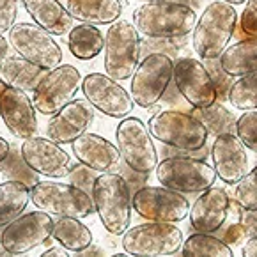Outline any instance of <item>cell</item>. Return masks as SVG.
Segmentation results:
<instances>
[{
    "label": "cell",
    "mask_w": 257,
    "mask_h": 257,
    "mask_svg": "<svg viewBox=\"0 0 257 257\" xmlns=\"http://www.w3.org/2000/svg\"><path fill=\"white\" fill-rule=\"evenodd\" d=\"M197 13L183 2H146L133 11V27L149 39H178L192 34Z\"/></svg>",
    "instance_id": "6da1fadb"
},
{
    "label": "cell",
    "mask_w": 257,
    "mask_h": 257,
    "mask_svg": "<svg viewBox=\"0 0 257 257\" xmlns=\"http://www.w3.org/2000/svg\"><path fill=\"white\" fill-rule=\"evenodd\" d=\"M92 202L103 227L113 236L124 234L132 222V190L119 172H103L92 186Z\"/></svg>",
    "instance_id": "7a4b0ae2"
},
{
    "label": "cell",
    "mask_w": 257,
    "mask_h": 257,
    "mask_svg": "<svg viewBox=\"0 0 257 257\" xmlns=\"http://www.w3.org/2000/svg\"><path fill=\"white\" fill-rule=\"evenodd\" d=\"M238 25V11L234 6L223 0L211 2L202 11L201 18L193 27L192 45L202 61L218 59L232 39Z\"/></svg>",
    "instance_id": "3957f363"
},
{
    "label": "cell",
    "mask_w": 257,
    "mask_h": 257,
    "mask_svg": "<svg viewBox=\"0 0 257 257\" xmlns=\"http://www.w3.org/2000/svg\"><path fill=\"white\" fill-rule=\"evenodd\" d=\"M105 75L115 82L128 80L133 75L142 55L140 34L128 20L110 23L105 36Z\"/></svg>",
    "instance_id": "277c9868"
},
{
    "label": "cell",
    "mask_w": 257,
    "mask_h": 257,
    "mask_svg": "<svg viewBox=\"0 0 257 257\" xmlns=\"http://www.w3.org/2000/svg\"><path fill=\"white\" fill-rule=\"evenodd\" d=\"M151 137L169 148L192 153L204 148L208 142V132L193 115L178 110H163L148 121Z\"/></svg>",
    "instance_id": "5b68a950"
},
{
    "label": "cell",
    "mask_w": 257,
    "mask_h": 257,
    "mask_svg": "<svg viewBox=\"0 0 257 257\" xmlns=\"http://www.w3.org/2000/svg\"><path fill=\"white\" fill-rule=\"evenodd\" d=\"M156 179L162 186L178 193H197L211 188L216 181V172L208 162L183 153L169 156L156 165Z\"/></svg>",
    "instance_id": "8992f818"
},
{
    "label": "cell",
    "mask_w": 257,
    "mask_h": 257,
    "mask_svg": "<svg viewBox=\"0 0 257 257\" xmlns=\"http://www.w3.org/2000/svg\"><path fill=\"white\" fill-rule=\"evenodd\" d=\"M31 202L48 215L87 218L94 215V202L89 193L59 181H39L31 188Z\"/></svg>",
    "instance_id": "52a82bcc"
},
{
    "label": "cell",
    "mask_w": 257,
    "mask_h": 257,
    "mask_svg": "<svg viewBox=\"0 0 257 257\" xmlns=\"http://www.w3.org/2000/svg\"><path fill=\"white\" fill-rule=\"evenodd\" d=\"M181 245L183 232L174 223H139L122 234V248L130 257H169Z\"/></svg>",
    "instance_id": "ba28073f"
},
{
    "label": "cell",
    "mask_w": 257,
    "mask_h": 257,
    "mask_svg": "<svg viewBox=\"0 0 257 257\" xmlns=\"http://www.w3.org/2000/svg\"><path fill=\"white\" fill-rule=\"evenodd\" d=\"M172 73H174V62L169 55L148 53L132 75L130 96L133 99V105L140 108H151L158 105L160 99L165 96L167 89L170 87Z\"/></svg>",
    "instance_id": "9c48e42d"
},
{
    "label": "cell",
    "mask_w": 257,
    "mask_h": 257,
    "mask_svg": "<svg viewBox=\"0 0 257 257\" xmlns=\"http://www.w3.org/2000/svg\"><path fill=\"white\" fill-rule=\"evenodd\" d=\"M8 43L16 55L34 64L43 71H52L62 62V50L52 34L36 23L20 22L9 29Z\"/></svg>",
    "instance_id": "30bf717a"
},
{
    "label": "cell",
    "mask_w": 257,
    "mask_h": 257,
    "mask_svg": "<svg viewBox=\"0 0 257 257\" xmlns=\"http://www.w3.org/2000/svg\"><path fill=\"white\" fill-rule=\"evenodd\" d=\"M82 73L71 64L46 71L32 92V105L45 115H53L75 99L82 87Z\"/></svg>",
    "instance_id": "8fae6325"
},
{
    "label": "cell",
    "mask_w": 257,
    "mask_h": 257,
    "mask_svg": "<svg viewBox=\"0 0 257 257\" xmlns=\"http://www.w3.org/2000/svg\"><path fill=\"white\" fill-rule=\"evenodd\" d=\"M121 160L140 174H149L158 165V151L148 126L137 117H126L115 132Z\"/></svg>",
    "instance_id": "7c38bea8"
},
{
    "label": "cell",
    "mask_w": 257,
    "mask_h": 257,
    "mask_svg": "<svg viewBox=\"0 0 257 257\" xmlns=\"http://www.w3.org/2000/svg\"><path fill=\"white\" fill-rule=\"evenodd\" d=\"M52 215L38 209V211L20 215L11 223H8L4 231L0 232V245L4 252L23 255L38 246L46 245L52 238Z\"/></svg>",
    "instance_id": "4fadbf2b"
},
{
    "label": "cell",
    "mask_w": 257,
    "mask_h": 257,
    "mask_svg": "<svg viewBox=\"0 0 257 257\" xmlns=\"http://www.w3.org/2000/svg\"><path fill=\"white\" fill-rule=\"evenodd\" d=\"M132 208L149 222L176 223L188 216L190 202L183 193L165 186H142L132 195Z\"/></svg>",
    "instance_id": "5bb4252c"
},
{
    "label": "cell",
    "mask_w": 257,
    "mask_h": 257,
    "mask_svg": "<svg viewBox=\"0 0 257 257\" xmlns=\"http://www.w3.org/2000/svg\"><path fill=\"white\" fill-rule=\"evenodd\" d=\"M82 92L89 103L113 119H126L133 112V99L121 83L105 73H89L82 80Z\"/></svg>",
    "instance_id": "9a60e30c"
},
{
    "label": "cell",
    "mask_w": 257,
    "mask_h": 257,
    "mask_svg": "<svg viewBox=\"0 0 257 257\" xmlns=\"http://www.w3.org/2000/svg\"><path fill=\"white\" fill-rule=\"evenodd\" d=\"M176 89L192 108H204L216 101V89L204 62L193 57H181L174 64Z\"/></svg>",
    "instance_id": "2e32d148"
},
{
    "label": "cell",
    "mask_w": 257,
    "mask_h": 257,
    "mask_svg": "<svg viewBox=\"0 0 257 257\" xmlns=\"http://www.w3.org/2000/svg\"><path fill=\"white\" fill-rule=\"evenodd\" d=\"M20 153L27 165L36 174L45 178L61 179L68 178L71 169V158L59 144L45 137H31L20 146Z\"/></svg>",
    "instance_id": "e0dca14e"
},
{
    "label": "cell",
    "mask_w": 257,
    "mask_h": 257,
    "mask_svg": "<svg viewBox=\"0 0 257 257\" xmlns=\"http://www.w3.org/2000/svg\"><path fill=\"white\" fill-rule=\"evenodd\" d=\"M94 121V106L87 99H73L71 103L53 113L46 124V139L55 144H71L87 132Z\"/></svg>",
    "instance_id": "ac0fdd59"
},
{
    "label": "cell",
    "mask_w": 257,
    "mask_h": 257,
    "mask_svg": "<svg viewBox=\"0 0 257 257\" xmlns=\"http://www.w3.org/2000/svg\"><path fill=\"white\" fill-rule=\"evenodd\" d=\"M0 117L16 139H31L38 133V117L32 99L20 89L4 87L0 92Z\"/></svg>",
    "instance_id": "d6986e66"
},
{
    "label": "cell",
    "mask_w": 257,
    "mask_h": 257,
    "mask_svg": "<svg viewBox=\"0 0 257 257\" xmlns=\"http://www.w3.org/2000/svg\"><path fill=\"white\" fill-rule=\"evenodd\" d=\"M229 204H231V197L227 190L220 186H211L201 192V195L190 206V223L197 232L213 234L220 231L225 223Z\"/></svg>",
    "instance_id": "ffe728a7"
},
{
    "label": "cell",
    "mask_w": 257,
    "mask_h": 257,
    "mask_svg": "<svg viewBox=\"0 0 257 257\" xmlns=\"http://www.w3.org/2000/svg\"><path fill=\"white\" fill-rule=\"evenodd\" d=\"M213 169L216 178L227 185H236L248 172V155L241 140L232 133L215 137L211 146Z\"/></svg>",
    "instance_id": "44dd1931"
},
{
    "label": "cell",
    "mask_w": 257,
    "mask_h": 257,
    "mask_svg": "<svg viewBox=\"0 0 257 257\" xmlns=\"http://www.w3.org/2000/svg\"><path fill=\"white\" fill-rule=\"evenodd\" d=\"M73 155L82 165L96 170V172H108L121 163V155L115 144L98 133L85 132L71 142Z\"/></svg>",
    "instance_id": "7402d4cb"
},
{
    "label": "cell",
    "mask_w": 257,
    "mask_h": 257,
    "mask_svg": "<svg viewBox=\"0 0 257 257\" xmlns=\"http://www.w3.org/2000/svg\"><path fill=\"white\" fill-rule=\"evenodd\" d=\"M32 22L52 36H64L73 29V18L59 0H22Z\"/></svg>",
    "instance_id": "603a6c76"
},
{
    "label": "cell",
    "mask_w": 257,
    "mask_h": 257,
    "mask_svg": "<svg viewBox=\"0 0 257 257\" xmlns=\"http://www.w3.org/2000/svg\"><path fill=\"white\" fill-rule=\"evenodd\" d=\"M69 16L89 25H110L122 15L121 0H68Z\"/></svg>",
    "instance_id": "cb8c5ba5"
},
{
    "label": "cell",
    "mask_w": 257,
    "mask_h": 257,
    "mask_svg": "<svg viewBox=\"0 0 257 257\" xmlns=\"http://www.w3.org/2000/svg\"><path fill=\"white\" fill-rule=\"evenodd\" d=\"M220 68L231 78L257 71V38L239 39L236 45L227 46L218 57Z\"/></svg>",
    "instance_id": "d4e9b609"
},
{
    "label": "cell",
    "mask_w": 257,
    "mask_h": 257,
    "mask_svg": "<svg viewBox=\"0 0 257 257\" xmlns=\"http://www.w3.org/2000/svg\"><path fill=\"white\" fill-rule=\"evenodd\" d=\"M46 71L36 68L22 57H6L0 64V83L4 87L20 89L23 92H34Z\"/></svg>",
    "instance_id": "484cf974"
},
{
    "label": "cell",
    "mask_w": 257,
    "mask_h": 257,
    "mask_svg": "<svg viewBox=\"0 0 257 257\" xmlns=\"http://www.w3.org/2000/svg\"><path fill=\"white\" fill-rule=\"evenodd\" d=\"M53 239L64 250L69 252H82L92 245L91 229L85 223H82L78 218H68V216H59L53 220Z\"/></svg>",
    "instance_id": "4316f807"
},
{
    "label": "cell",
    "mask_w": 257,
    "mask_h": 257,
    "mask_svg": "<svg viewBox=\"0 0 257 257\" xmlns=\"http://www.w3.org/2000/svg\"><path fill=\"white\" fill-rule=\"evenodd\" d=\"M68 48L78 61H91L105 48V36L96 25L80 23L68 32Z\"/></svg>",
    "instance_id": "83f0119b"
},
{
    "label": "cell",
    "mask_w": 257,
    "mask_h": 257,
    "mask_svg": "<svg viewBox=\"0 0 257 257\" xmlns=\"http://www.w3.org/2000/svg\"><path fill=\"white\" fill-rule=\"evenodd\" d=\"M31 202V188L20 181L0 183V229L18 218Z\"/></svg>",
    "instance_id": "f1b7e54d"
},
{
    "label": "cell",
    "mask_w": 257,
    "mask_h": 257,
    "mask_svg": "<svg viewBox=\"0 0 257 257\" xmlns=\"http://www.w3.org/2000/svg\"><path fill=\"white\" fill-rule=\"evenodd\" d=\"M190 115L197 119L206 128L208 135L218 137L225 133L236 135V117L231 110H227L222 103L215 101L213 105L204 106V108H192Z\"/></svg>",
    "instance_id": "f546056e"
},
{
    "label": "cell",
    "mask_w": 257,
    "mask_h": 257,
    "mask_svg": "<svg viewBox=\"0 0 257 257\" xmlns=\"http://www.w3.org/2000/svg\"><path fill=\"white\" fill-rule=\"evenodd\" d=\"M183 257H234L231 246L223 243L220 238L213 234H195L188 236L183 241Z\"/></svg>",
    "instance_id": "4dcf8cb0"
},
{
    "label": "cell",
    "mask_w": 257,
    "mask_h": 257,
    "mask_svg": "<svg viewBox=\"0 0 257 257\" xmlns=\"http://www.w3.org/2000/svg\"><path fill=\"white\" fill-rule=\"evenodd\" d=\"M227 101L238 110H257V71L239 76L227 92Z\"/></svg>",
    "instance_id": "1f68e13d"
},
{
    "label": "cell",
    "mask_w": 257,
    "mask_h": 257,
    "mask_svg": "<svg viewBox=\"0 0 257 257\" xmlns=\"http://www.w3.org/2000/svg\"><path fill=\"white\" fill-rule=\"evenodd\" d=\"M0 172L9 179V181H20L27 185L29 188L39 183V174H36L31 167L27 165L22 158V153L16 146H9V155L6 156L4 162H0Z\"/></svg>",
    "instance_id": "d6a6232c"
},
{
    "label": "cell",
    "mask_w": 257,
    "mask_h": 257,
    "mask_svg": "<svg viewBox=\"0 0 257 257\" xmlns=\"http://www.w3.org/2000/svg\"><path fill=\"white\" fill-rule=\"evenodd\" d=\"M234 197L245 211H257V165L236 183Z\"/></svg>",
    "instance_id": "836d02e7"
},
{
    "label": "cell",
    "mask_w": 257,
    "mask_h": 257,
    "mask_svg": "<svg viewBox=\"0 0 257 257\" xmlns=\"http://www.w3.org/2000/svg\"><path fill=\"white\" fill-rule=\"evenodd\" d=\"M236 137L246 149L257 153V110H246L236 119Z\"/></svg>",
    "instance_id": "e575fe53"
},
{
    "label": "cell",
    "mask_w": 257,
    "mask_h": 257,
    "mask_svg": "<svg viewBox=\"0 0 257 257\" xmlns=\"http://www.w3.org/2000/svg\"><path fill=\"white\" fill-rule=\"evenodd\" d=\"M204 66H206V69H208L209 76H211L213 83H215L216 101H225L227 92H229V89H231V85H232V78L223 73V69L220 68L218 59H209V61H204Z\"/></svg>",
    "instance_id": "d590c367"
},
{
    "label": "cell",
    "mask_w": 257,
    "mask_h": 257,
    "mask_svg": "<svg viewBox=\"0 0 257 257\" xmlns=\"http://www.w3.org/2000/svg\"><path fill=\"white\" fill-rule=\"evenodd\" d=\"M98 172L89 167L82 165V163H75V165L69 169V174H68V179H69V185L76 186V188L83 190L85 193L91 195L92 193V186H94V181L98 178Z\"/></svg>",
    "instance_id": "8d00e7d4"
},
{
    "label": "cell",
    "mask_w": 257,
    "mask_h": 257,
    "mask_svg": "<svg viewBox=\"0 0 257 257\" xmlns=\"http://www.w3.org/2000/svg\"><path fill=\"white\" fill-rule=\"evenodd\" d=\"M239 25L248 38H257V0H245V9L239 18Z\"/></svg>",
    "instance_id": "74e56055"
},
{
    "label": "cell",
    "mask_w": 257,
    "mask_h": 257,
    "mask_svg": "<svg viewBox=\"0 0 257 257\" xmlns=\"http://www.w3.org/2000/svg\"><path fill=\"white\" fill-rule=\"evenodd\" d=\"M18 16V0H0V34L9 32Z\"/></svg>",
    "instance_id": "f35d334b"
},
{
    "label": "cell",
    "mask_w": 257,
    "mask_h": 257,
    "mask_svg": "<svg viewBox=\"0 0 257 257\" xmlns=\"http://www.w3.org/2000/svg\"><path fill=\"white\" fill-rule=\"evenodd\" d=\"M225 231H223L222 241L227 245H239L245 239V232H243L241 222H225Z\"/></svg>",
    "instance_id": "ab89813d"
},
{
    "label": "cell",
    "mask_w": 257,
    "mask_h": 257,
    "mask_svg": "<svg viewBox=\"0 0 257 257\" xmlns=\"http://www.w3.org/2000/svg\"><path fill=\"white\" fill-rule=\"evenodd\" d=\"M115 169H119V167H115ZM119 174L126 179L130 190H135V192L139 188H142V186H146L144 183L149 176V174H140V172H135V170H132L130 167H126V169H119Z\"/></svg>",
    "instance_id": "60d3db41"
},
{
    "label": "cell",
    "mask_w": 257,
    "mask_h": 257,
    "mask_svg": "<svg viewBox=\"0 0 257 257\" xmlns=\"http://www.w3.org/2000/svg\"><path fill=\"white\" fill-rule=\"evenodd\" d=\"M241 225L243 232H245V239L257 236V211H243Z\"/></svg>",
    "instance_id": "b9f144b4"
},
{
    "label": "cell",
    "mask_w": 257,
    "mask_h": 257,
    "mask_svg": "<svg viewBox=\"0 0 257 257\" xmlns=\"http://www.w3.org/2000/svg\"><path fill=\"white\" fill-rule=\"evenodd\" d=\"M241 255L243 257H257V236L248 238L241 246Z\"/></svg>",
    "instance_id": "7bdbcfd3"
},
{
    "label": "cell",
    "mask_w": 257,
    "mask_h": 257,
    "mask_svg": "<svg viewBox=\"0 0 257 257\" xmlns=\"http://www.w3.org/2000/svg\"><path fill=\"white\" fill-rule=\"evenodd\" d=\"M73 257H103V250L92 243L89 248L82 250V252H75V255Z\"/></svg>",
    "instance_id": "ee69618b"
},
{
    "label": "cell",
    "mask_w": 257,
    "mask_h": 257,
    "mask_svg": "<svg viewBox=\"0 0 257 257\" xmlns=\"http://www.w3.org/2000/svg\"><path fill=\"white\" fill-rule=\"evenodd\" d=\"M39 257H71V255L64 248H61V246H53V248H48L46 252H43Z\"/></svg>",
    "instance_id": "f6af8a7d"
},
{
    "label": "cell",
    "mask_w": 257,
    "mask_h": 257,
    "mask_svg": "<svg viewBox=\"0 0 257 257\" xmlns=\"http://www.w3.org/2000/svg\"><path fill=\"white\" fill-rule=\"evenodd\" d=\"M8 52H9V43L4 36L0 34V64H2V61L8 57Z\"/></svg>",
    "instance_id": "bcb514c9"
},
{
    "label": "cell",
    "mask_w": 257,
    "mask_h": 257,
    "mask_svg": "<svg viewBox=\"0 0 257 257\" xmlns=\"http://www.w3.org/2000/svg\"><path fill=\"white\" fill-rule=\"evenodd\" d=\"M9 142L4 139V137H0V162H4L6 156L9 155Z\"/></svg>",
    "instance_id": "7dc6e473"
},
{
    "label": "cell",
    "mask_w": 257,
    "mask_h": 257,
    "mask_svg": "<svg viewBox=\"0 0 257 257\" xmlns=\"http://www.w3.org/2000/svg\"><path fill=\"white\" fill-rule=\"evenodd\" d=\"M223 2H227V4L234 6V4H243V2H245V0H223Z\"/></svg>",
    "instance_id": "c3c4849f"
},
{
    "label": "cell",
    "mask_w": 257,
    "mask_h": 257,
    "mask_svg": "<svg viewBox=\"0 0 257 257\" xmlns=\"http://www.w3.org/2000/svg\"><path fill=\"white\" fill-rule=\"evenodd\" d=\"M0 257H23V255H16V253H8V252H4Z\"/></svg>",
    "instance_id": "681fc988"
},
{
    "label": "cell",
    "mask_w": 257,
    "mask_h": 257,
    "mask_svg": "<svg viewBox=\"0 0 257 257\" xmlns=\"http://www.w3.org/2000/svg\"><path fill=\"white\" fill-rule=\"evenodd\" d=\"M110 257H130L128 253H113V255H110Z\"/></svg>",
    "instance_id": "f907efd6"
},
{
    "label": "cell",
    "mask_w": 257,
    "mask_h": 257,
    "mask_svg": "<svg viewBox=\"0 0 257 257\" xmlns=\"http://www.w3.org/2000/svg\"><path fill=\"white\" fill-rule=\"evenodd\" d=\"M137 2H162V0H137Z\"/></svg>",
    "instance_id": "816d5d0a"
},
{
    "label": "cell",
    "mask_w": 257,
    "mask_h": 257,
    "mask_svg": "<svg viewBox=\"0 0 257 257\" xmlns=\"http://www.w3.org/2000/svg\"><path fill=\"white\" fill-rule=\"evenodd\" d=\"M2 89H4V87H2V83H0V92H2Z\"/></svg>",
    "instance_id": "f5cc1de1"
}]
</instances>
